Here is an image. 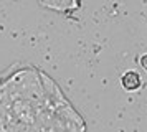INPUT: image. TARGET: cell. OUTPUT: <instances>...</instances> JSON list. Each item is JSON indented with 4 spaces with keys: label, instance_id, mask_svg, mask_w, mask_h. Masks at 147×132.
Instances as JSON below:
<instances>
[{
    "label": "cell",
    "instance_id": "6da1fadb",
    "mask_svg": "<svg viewBox=\"0 0 147 132\" xmlns=\"http://www.w3.org/2000/svg\"><path fill=\"white\" fill-rule=\"evenodd\" d=\"M0 131L84 132V124L47 74L23 68L0 83Z\"/></svg>",
    "mask_w": 147,
    "mask_h": 132
},
{
    "label": "cell",
    "instance_id": "7a4b0ae2",
    "mask_svg": "<svg viewBox=\"0 0 147 132\" xmlns=\"http://www.w3.org/2000/svg\"><path fill=\"white\" fill-rule=\"evenodd\" d=\"M122 86L126 88V89H129V91H132V89H137L140 86V78L137 73L134 71H129L126 73L124 76H122Z\"/></svg>",
    "mask_w": 147,
    "mask_h": 132
}]
</instances>
